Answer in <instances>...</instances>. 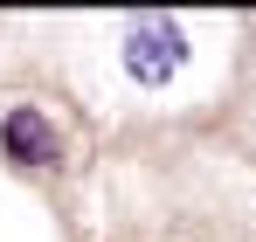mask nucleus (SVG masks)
<instances>
[{"mask_svg":"<svg viewBox=\"0 0 256 242\" xmlns=\"http://www.w3.org/2000/svg\"><path fill=\"white\" fill-rule=\"evenodd\" d=\"M180 56H187V35H180V21H166V14H146V21L125 28V70L138 83H166L180 70Z\"/></svg>","mask_w":256,"mask_h":242,"instance_id":"f257e3e1","label":"nucleus"},{"mask_svg":"<svg viewBox=\"0 0 256 242\" xmlns=\"http://www.w3.org/2000/svg\"><path fill=\"white\" fill-rule=\"evenodd\" d=\"M0 146H7L14 166H56L62 160V138H56V124H48L35 104H14V111L0 118Z\"/></svg>","mask_w":256,"mask_h":242,"instance_id":"f03ea898","label":"nucleus"}]
</instances>
